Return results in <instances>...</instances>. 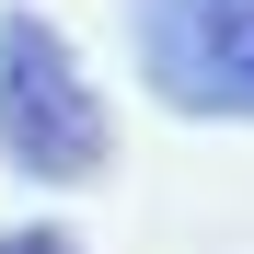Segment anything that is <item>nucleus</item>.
<instances>
[{
    "label": "nucleus",
    "instance_id": "f257e3e1",
    "mask_svg": "<svg viewBox=\"0 0 254 254\" xmlns=\"http://www.w3.org/2000/svg\"><path fill=\"white\" fill-rule=\"evenodd\" d=\"M0 162L23 185H93L116 162L104 93L47 12H0Z\"/></svg>",
    "mask_w": 254,
    "mask_h": 254
},
{
    "label": "nucleus",
    "instance_id": "f03ea898",
    "mask_svg": "<svg viewBox=\"0 0 254 254\" xmlns=\"http://www.w3.org/2000/svg\"><path fill=\"white\" fill-rule=\"evenodd\" d=\"M139 81L196 127H254V0H127Z\"/></svg>",
    "mask_w": 254,
    "mask_h": 254
},
{
    "label": "nucleus",
    "instance_id": "7ed1b4c3",
    "mask_svg": "<svg viewBox=\"0 0 254 254\" xmlns=\"http://www.w3.org/2000/svg\"><path fill=\"white\" fill-rule=\"evenodd\" d=\"M0 254H81V243H69L58 220H23V231H0Z\"/></svg>",
    "mask_w": 254,
    "mask_h": 254
}]
</instances>
